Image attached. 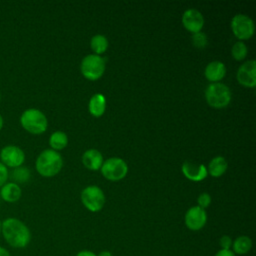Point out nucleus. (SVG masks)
Returning a JSON list of instances; mask_svg holds the SVG:
<instances>
[{
    "mask_svg": "<svg viewBox=\"0 0 256 256\" xmlns=\"http://www.w3.org/2000/svg\"><path fill=\"white\" fill-rule=\"evenodd\" d=\"M182 24L193 34L200 32L204 25L203 15L196 9H188L182 15Z\"/></svg>",
    "mask_w": 256,
    "mask_h": 256,
    "instance_id": "obj_12",
    "label": "nucleus"
},
{
    "mask_svg": "<svg viewBox=\"0 0 256 256\" xmlns=\"http://www.w3.org/2000/svg\"><path fill=\"white\" fill-rule=\"evenodd\" d=\"M197 203L199 207L205 209L211 204V196L208 193H202L197 198Z\"/></svg>",
    "mask_w": 256,
    "mask_h": 256,
    "instance_id": "obj_25",
    "label": "nucleus"
},
{
    "mask_svg": "<svg viewBox=\"0 0 256 256\" xmlns=\"http://www.w3.org/2000/svg\"><path fill=\"white\" fill-rule=\"evenodd\" d=\"M63 165L61 155L52 149L42 151L36 159V170L43 177H53L59 173Z\"/></svg>",
    "mask_w": 256,
    "mask_h": 256,
    "instance_id": "obj_2",
    "label": "nucleus"
},
{
    "mask_svg": "<svg viewBox=\"0 0 256 256\" xmlns=\"http://www.w3.org/2000/svg\"><path fill=\"white\" fill-rule=\"evenodd\" d=\"M182 173L191 181H202L207 177V168L203 164H197L191 161H185L182 164Z\"/></svg>",
    "mask_w": 256,
    "mask_h": 256,
    "instance_id": "obj_13",
    "label": "nucleus"
},
{
    "mask_svg": "<svg viewBox=\"0 0 256 256\" xmlns=\"http://www.w3.org/2000/svg\"><path fill=\"white\" fill-rule=\"evenodd\" d=\"M227 166L226 159L222 156H217L210 161L207 172H209L212 177H220L227 170Z\"/></svg>",
    "mask_w": 256,
    "mask_h": 256,
    "instance_id": "obj_18",
    "label": "nucleus"
},
{
    "mask_svg": "<svg viewBox=\"0 0 256 256\" xmlns=\"http://www.w3.org/2000/svg\"><path fill=\"white\" fill-rule=\"evenodd\" d=\"M247 46L242 42V41H238L236 42L233 47H232V50H231V53H232V57L237 60V61H241L243 60L246 55H247Z\"/></svg>",
    "mask_w": 256,
    "mask_h": 256,
    "instance_id": "obj_23",
    "label": "nucleus"
},
{
    "mask_svg": "<svg viewBox=\"0 0 256 256\" xmlns=\"http://www.w3.org/2000/svg\"><path fill=\"white\" fill-rule=\"evenodd\" d=\"M214 256H236L232 250H224V249H220L218 252H216V254Z\"/></svg>",
    "mask_w": 256,
    "mask_h": 256,
    "instance_id": "obj_28",
    "label": "nucleus"
},
{
    "mask_svg": "<svg viewBox=\"0 0 256 256\" xmlns=\"http://www.w3.org/2000/svg\"><path fill=\"white\" fill-rule=\"evenodd\" d=\"M84 166L90 170H98L103 164V156L96 149H89L82 156Z\"/></svg>",
    "mask_w": 256,
    "mask_h": 256,
    "instance_id": "obj_16",
    "label": "nucleus"
},
{
    "mask_svg": "<svg viewBox=\"0 0 256 256\" xmlns=\"http://www.w3.org/2000/svg\"><path fill=\"white\" fill-rule=\"evenodd\" d=\"M0 256H11V254L6 248H4L3 246H0Z\"/></svg>",
    "mask_w": 256,
    "mask_h": 256,
    "instance_id": "obj_30",
    "label": "nucleus"
},
{
    "mask_svg": "<svg viewBox=\"0 0 256 256\" xmlns=\"http://www.w3.org/2000/svg\"><path fill=\"white\" fill-rule=\"evenodd\" d=\"M76 256H97V255L90 250H81L76 254Z\"/></svg>",
    "mask_w": 256,
    "mask_h": 256,
    "instance_id": "obj_29",
    "label": "nucleus"
},
{
    "mask_svg": "<svg viewBox=\"0 0 256 256\" xmlns=\"http://www.w3.org/2000/svg\"><path fill=\"white\" fill-rule=\"evenodd\" d=\"M232 239L230 236L228 235H223L220 239H219V245L221 247V249L224 250H231L232 247Z\"/></svg>",
    "mask_w": 256,
    "mask_h": 256,
    "instance_id": "obj_26",
    "label": "nucleus"
},
{
    "mask_svg": "<svg viewBox=\"0 0 256 256\" xmlns=\"http://www.w3.org/2000/svg\"><path fill=\"white\" fill-rule=\"evenodd\" d=\"M1 223H2V221L0 220V236H1Z\"/></svg>",
    "mask_w": 256,
    "mask_h": 256,
    "instance_id": "obj_33",
    "label": "nucleus"
},
{
    "mask_svg": "<svg viewBox=\"0 0 256 256\" xmlns=\"http://www.w3.org/2000/svg\"><path fill=\"white\" fill-rule=\"evenodd\" d=\"M0 201H1V198H0Z\"/></svg>",
    "mask_w": 256,
    "mask_h": 256,
    "instance_id": "obj_35",
    "label": "nucleus"
},
{
    "mask_svg": "<svg viewBox=\"0 0 256 256\" xmlns=\"http://www.w3.org/2000/svg\"><path fill=\"white\" fill-rule=\"evenodd\" d=\"M0 99H1V93H0Z\"/></svg>",
    "mask_w": 256,
    "mask_h": 256,
    "instance_id": "obj_34",
    "label": "nucleus"
},
{
    "mask_svg": "<svg viewBox=\"0 0 256 256\" xmlns=\"http://www.w3.org/2000/svg\"><path fill=\"white\" fill-rule=\"evenodd\" d=\"M3 125H4V120H3L2 115L0 114V130L3 128Z\"/></svg>",
    "mask_w": 256,
    "mask_h": 256,
    "instance_id": "obj_32",
    "label": "nucleus"
},
{
    "mask_svg": "<svg viewBox=\"0 0 256 256\" xmlns=\"http://www.w3.org/2000/svg\"><path fill=\"white\" fill-rule=\"evenodd\" d=\"M22 195L21 188L18 184L13 182H6L0 188V198L7 203L17 202Z\"/></svg>",
    "mask_w": 256,
    "mask_h": 256,
    "instance_id": "obj_14",
    "label": "nucleus"
},
{
    "mask_svg": "<svg viewBox=\"0 0 256 256\" xmlns=\"http://www.w3.org/2000/svg\"><path fill=\"white\" fill-rule=\"evenodd\" d=\"M238 82L248 88H253L256 85V62L249 60L242 64L237 72Z\"/></svg>",
    "mask_w": 256,
    "mask_h": 256,
    "instance_id": "obj_11",
    "label": "nucleus"
},
{
    "mask_svg": "<svg viewBox=\"0 0 256 256\" xmlns=\"http://www.w3.org/2000/svg\"><path fill=\"white\" fill-rule=\"evenodd\" d=\"M83 205L91 212L100 211L105 204V195L97 186H88L81 192Z\"/></svg>",
    "mask_w": 256,
    "mask_h": 256,
    "instance_id": "obj_7",
    "label": "nucleus"
},
{
    "mask_svg": "<svg viewBox=\"0 0 256 256\" xmlns=\"http://www.w3.org/2000/svg\"><path fill=\"white\" fill-rule=\"evenodd\" d=\"M91 49L94 51L95 55H99L104 53L108 48V40L104 35H94L91 38L90 42Z\"/></svg>",
    "mask_w": 256,
    "mask_h": 256,
    "instance_id": "obj_22",
    "label": "nucleus"
},
{
    "mask_svg": "<svg viewBox=\"0 0 256 256\" xmlns=\"http://www.w3.org/2000/svg\"><path fill=\"white\" fill-rule=\"evenodd\" d=\"M88 108H89V112L94 117L102 116L106 109V99L104 95L101 93L94 94L89 100Z\"/></svg>",
    "mask_w": 256,
    "mask_h": 256,
    "instance_id": "obj_17",
    "label": "nucleus"
},
{
    "mask_svg": "<svg viewBox=\"0 0 256 256\" xmlns=\"http://www.w3.org/2000/svg\"><path fill=\"white\" fill-rule=\"evenodd\" d=\"M20 124L27 132L38 135L46 131L48 121L42 111L36 108H29L21 114Z\"/></svg>",
    "mask_w": 256,
    "mask_h": 256,
    "instance_id": "obj_3",
    "label": "nucleus"
},
{
    "mask_svg": "<svg viewBox=\"0 0 256 256\" xmlns=\"http://www.w3.org/2000/svg\"><path fill=\"white\" fill-rule=\"evenodd\" d=\"M30 170L27 167L20 166L17 168H13V170L9 173L8 178H10L13 183L19 185L22 183H26L30 179Z\"/></svg>",
    "mask_w": 256,
    "mask_h": 256,
    "instance_id": "obj_20",
    "label": "nucleus"
},
{
    "mask_svg": "<svg viewBox=\"0 0 256 256\" xmlns=\"http://www.w3.org/2000/svg\"><path fill=\"white\" fill-rule=\"evenodd\" d=\"M1 235L6 243L15 249L25 248L31 241L30 229L24 222L14 217H9L2 221Z\"/></svg>",
    "mask_w": 256,
    "mask_h": 256,
    "instance_id": "obj_1",
    "label": "nucleus"
},
{
    "mask_svg": "<svg viewBox=\"0 0 256 256\" xmlns=\"http://www.w3.org/2000/svg\"><path fill=\"white\" fill-rule=\"evenodd\" d=\"M231 28L239 40H248L254 34V23L250 17L244 14H237L232 18Z\"/></svg>",
    "mask_w": 256,
    "mask_h": 256,
    "instance_id": "obj_8",
    "label": "nucleus"
},
{
    "mask_svg": "<svg viewBox=\"0 0 256 256\" xmlns=\"http://www.w3.org/2000/svg\"><path fill=\"white\" fill-rule=\"evenodd\" d=\"M97 256H112V253L108 250H103L99 254H97Z\"/></svg>",
    "mask_w": 256,
    "mask_h": 256,
    "instance_id": "obj_31",
    "label": "nucleus"
},
{
    "mask_svg": "<svg viewBox=\"0 0 256 256\" xmlns=\"http://www.w3.org/2000/svg\"><path fill=\"white\" fill-rule=\"evenodd\" d=\"M232 251L236 255H244L247 254L251 248H252V240L245 235L237 237L233 242H232Z\"/></svg>",
    "mask_w": 256,
    "mask_h": 256,
    "instance_id": "obj_19",
    "label": "nucleus"
},
{
    "mask_svg": "<svg viewBox=\"0 0 256 256\" xmlns=\"http://www.w3.org/2000/svg\"><path fill=\"white\" fill-rule=\"evenodd\" d=\"M192 42H193L194 46H196L197 48L202 49L207 45V37L204 33H202L200 31V32H197V33L193 34Z\"/></svg>",
    "mask_w": 256,
    "mask_h": 256,
    "instance_id": "obj_24",
    "label": "nucleus"
},
{
    "mask_svg": "<svg viewBox=\"0 0 256 256\" xmlns=\"http://www.w3.org/2000/svg\"><path fill=\"white\" fill-rule=\"evenodd\" d=\"M80 69L82 75L86 79L94 81L99 79L104 74L105 61L99 55L90 54L83 58Z\"/></svg>",
    "mask_w": 256,
    "mask_h": 256,
    "instance_id": "obj_5",
    "label": "nucleus"
},
{
    "mask_svg": "<svg viewBox=\"0 0 256 256\" xmlns=\"http://www.w3.org/2000/svg\"><path fill=\"white\" fill-rule=\"evenodd\" d=\"M204 74L207 80L216 83L225 76L226 67L220 61H212L205 67Z\"/></svg>",
    "mask_w": 256,
    "mask_h": 256,
    "instance_id": "obj_15",
    "label": "nucleus"
},
{
    "mask_svg": "<svg viewBox=\"0 0 256 256\" xmlns=\"http://www.w3.org/2000/svg\"><path fill=\"white\" fill-rule=\"evenodd\" d=\"M102 175L111 181H118L123 179L128 172L126 162L118 157H112L103 162L101 166Z\"/></svg>",
    "mask_w": 256,
    "mask_h": 256,
    "instance_id": "obj_6",
    "label": "nucleus"
},
{
    "mask_svg": "<svg viewBox=\"0 0 256 256\" xmlns=\"http://www.w3.org/2000/svg\"><path fill=\"white\" fill-rule=\"evenodd\" d=\"M8 175H9L8 168L3 163L0 162V188L7 182Z\"/></svg>",
    "mask_w": 256,
    "mask_h": 256,
    "instance_id": "obj_27",
    "label": "nucleus"
},
{
    "mask_svg": "<svg viewBox=\"0 0 256 256\" xmlns=\"http://www.w3.org/2000/svg\"><path fill=\"white\" fill-rule=\"evenodd\" d=\"M205 98L211 107L223 108L226 107L231 100V91L229 87L223 83H211L205 90Z\"/></svg>",
    "mask_w": 256,
    "mask_h": 256,
    "instance_id": "obj_4",
    "label": "nucleus"
},
{
    "mask_svg": "<svg viewBox=\"0 0 256 256\" xmlns=\"http://www.w3.org/2000/svg\"><path fill=\"white\" fill-rule=\"evenodd\" d=\"M24 161L25 153L18 146L7 145L0 150V162L6 167L17 168L22 166Z\"/></svg>",
    "mask_w": 256,
    "mask_h": 256,
    "instance_id": "obj_9",
    "label": "nucleus"
},
{
    "mask_svg": "<svg viewBox=\"0 0 256 256\" xmlns=\"http://www.w3.org/2000/svg\"><path fill=\"white\" fill-rule=\"evenodd\" d=\"M184 221L186 227L189 230H201L207 222V213L205 209L199 206H193L187 210L184 217Z\"/></svg>",
    "mask_w": 256,
    "mask_h": 256,
    "instance_id": "obj_10",
    "label": "nucleus"
},
{
    "mask_svg": "<svg viewBox=\"0 0 256 256\" xmlns=\"http://www.w3.org/2000/svg\"><path fill=\"white\" fill-rule=\"evenodd\" d=\"M68 144L67 135L62 131H56L51 134L49 138V145L51 146L52 150H62Z\"/></svg>",
    "mask_w": 256,
    "mask_h": 256,
    "instance_id": "obj_21",
    "label": "nucleus"
}]
</instances>
